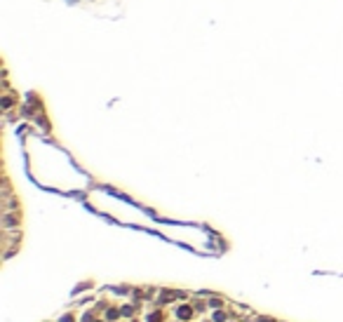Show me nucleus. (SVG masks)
<instances>
[{
  "label": "nucleus",
  "instance_id": "1",
  "mask_svg": "<svg viewBox=\"0 0 343 322\" xmlns=\"http://www.w3.org/2000/svg\"><path fill=\"white\" fill-rule=\"evenodd\" d=\"M179 315H181V317H190V308H179Z\"/></svg>",
  "mask_w": 343,
  "mask_h": 322
},
{
  "label": "nucleus",
  "instance_id": "2",
  "mask_svg": "<svg viewBox=\"0 0 343 322\" xmlns=\"http://www.w3.org/2000/svg\"><path fill=\"white\" fill-rule=\"evenodd\" d=\"M261 322H270V320H261Z\"/></svg>",
  "mask_w": 343,
  "mask_h": 322
}]
</instances>
